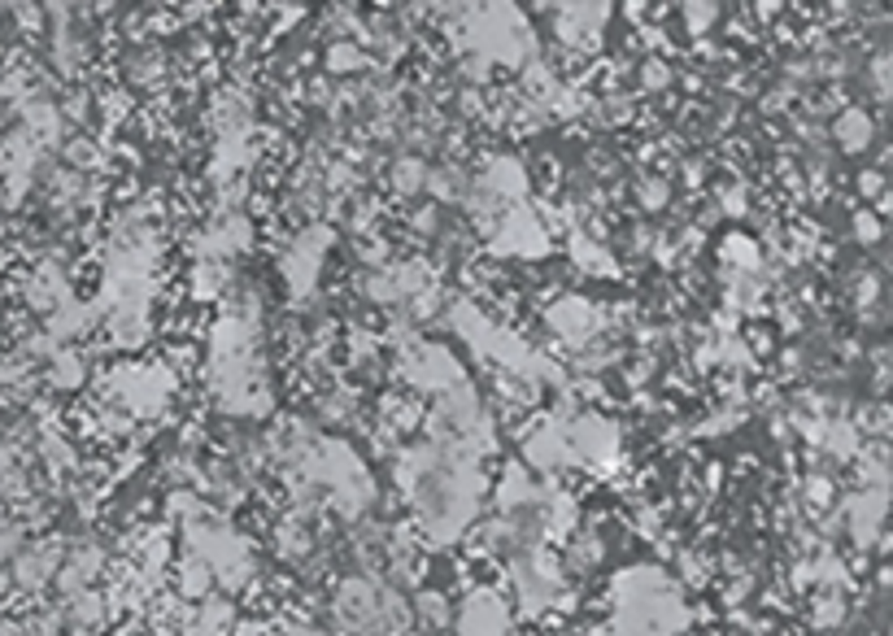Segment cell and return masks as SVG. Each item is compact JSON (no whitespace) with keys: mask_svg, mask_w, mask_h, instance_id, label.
Here are the masks:
<instances>
[{"mask_svg":"<svg viewBox=\"0 0 893 636\" xmlns=\"http://www.w3.org/2000/svg\"><path fill=\"white\" fill-rule=\"evenodd\" d=\"M842 140H850V145H863V140H868V123H863V118H845V123H842Z\"/></svg>","mask_w":893,"mask_h":636,"instance_id":"1","label":"cell"}]
</instances>
